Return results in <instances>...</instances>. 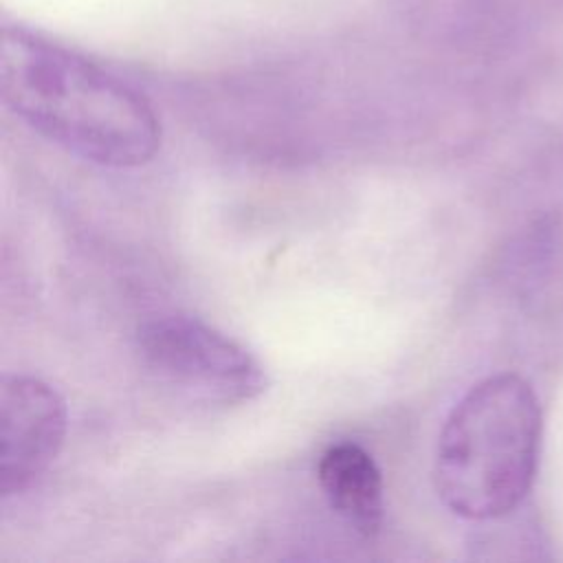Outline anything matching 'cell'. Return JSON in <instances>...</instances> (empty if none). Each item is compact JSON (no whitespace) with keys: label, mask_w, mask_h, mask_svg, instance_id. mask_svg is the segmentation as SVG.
I'll return each instance as SVG.
<instances>
[{"label":"cell","mask_w":563,"mask_h":563,"mask_svg":"<svg viewBox=\"0 0 563 563\" xmlns=\"http://www.w3.org/2000/svg\"><path fill=\"white\" fill-rule=\"evenodd\" d=\"M0 95L40 136L103 167H141L161 147V121L143 92L22 26L0 35Z\"/></svg>","instance_id":"cell-1"},{"label":"cell","mask_w":563,"mask_h":563,"mask_svg":"<svg viewBox=\"0 0 563 563\" xmlns=\"http://www.w3.org/2000/svg\"><path fill=\"white\" fill-rule=\"evenodd\" d=\"M541 446V407L512 372L477 380L438 435L433 479L442 504L471 521H495L528 497Z\"/></svg>","instance_id":"cell-2"},{"label":"cell","mask_w":563,"mask_h":563,"mask_svg":"<svg viewBox=\"0 0 563 563\" xmlns=\"http://www.w3.org/2000/svg\"><path fill=\"white\" fill-rule=\"evenodd\" d=\"M134 345L150 376L207 405L249 402L268 383L262 363L242 343L198 317H147L136 328Z\"/></svg>","instance_id":"cell-3"},{"label":"cell","mask_w":563,"mask_h":563,"mask_svg":"<svg viewBox=\"0 0 563 563\" xmlns=\"http://www.w3.org/2000/svg\"><path fill=\"white\" fill-rule=\"evenodd\" d=\"M68 431L62 394L29 374H9L0 389V495L29 490L59 455Z\"/></svg>","instance_id":"cell-4"},{"label":"cell","mask_w":563,"mask_h":563,"mask_svg":"<svg viewBox=\"0 0 563 563\" xmlns=\"http://www.w3.org/2000/svg\"><path fill=\"white\" fill-rule=\"evenodd\" d=\"M321 493L354 532L378 534L385 515V484L374 455L356 442L341 440L323 449L317 462Z\"/></svg>","instance_id":"cell-5"}]
</instances>
